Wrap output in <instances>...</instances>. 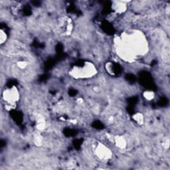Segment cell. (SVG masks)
<instances>
[{
	"instance_id": "cell-1",
	"label": "cell",
	"mask_w": 170,
	"mask_h": 170,
	"mask_svg": "<svg viewBox=\"0 0 170 170\" xmlns=\"http://www.w3.org/2000/svg\"><path fill=\"white\" fill-rule=\"evenodd\" d=\"M71 75L74 78H81V77H92L96 73V69L90 62L85 63L82 67L74 68L71 72Z\"/></svg>"
},
{
	"instance_id": "cell-2",
	"label": "cell",
	"mask_w": 170,
	"mask_h": 170,
	"mask_svg": "<svg viewBox=\"0 0 170 170\" xmlns=\"http://www.w3.org/2000/svg\"><path fill=\"white\" fill-rule=\"evenodd\" d=\"M2 97L7 104L14 106L20 98L19 90L16 87L13 86L11 88L4 90L2 93Z\"/></svg>"
},
{
	"instance_id": "cell-3",
	"label": "cell",
	"mask_w": 170,
	"mask_h": 170,
	"mask_svg": "<svg viewBox=\"0 0 170 170\" xmlns=\"http://www.w3.org/2000/svg\"><path fill=\"white\" fill-rule=\"evenodd\" d=\"M95 154L99 159L104 161L109 160L112 157V151L102 143H98V144L96 146Z\"/></svg>"
},
{
	"instance_id": "cell-4",
	"label": "cell",
	"mask_w": 170,
	"mask_h": 170,
	"mask_svg": "<svg viewBox=\"0 0 170 170\" xmlns=\"http://www.w3.org/2000/svg\"><path fill=\"white\" fill-rule=\"evenodd\" d=\"M114 143L116 147L119 149H124L127 146L126 140L122 136H116L114 138Z\"/></svg>"
},
{
	"instance_id": "cell-5",
	"label": "cell",
	"mask_w": 170,
	"mask_h": 170,
	"mask_svg": "<svg viewBox=\"0 0 170 170\" xmlns=\"http://www.w3.org/2000/svg\"><path fill=\"white\" fill-rule=\"evenodd\" d=\"M126 5L124 3H122V2H117V4L114 6V10L116 13H118V14L124 13V11H126Z\"/></svg>"
},
{
	"instance_id": "cell-6",
	"label": "cell",
	"mask_w": 170,
	"mask_h": 170,
	"mask_svg": "<svg viewBox=\"0 0 170 170\" xmlns=\"http://www.w3.org/2000/svg\"><path fill=\"white\" fill-rule=\"evenodd\" d=\"M132 118L133 120L140 125H142L143 122H144V118H143V114L142 113H140V112H137V113L134 114L133 115Z\"/></svg>"
},
{
	"instance_id": "cell-7",
	"label": "cell",
	"mask_w": 170,
	"mask_h": 170,
	"mask_svg": "<svg viewBox=\"0 0 170 170\" xmlns=\"http://www.w3.org/2000/svg\"><path fill=\"white\" fill-rule=\"evenodd\" d=\"M143 96L144 97L146 100H151L155 97V93H154L153 91L146 90L143 93Z\"/></svg>"
},
{
	"instance_id": "cell-8",
	"label": "cell",
	"mask_w": 170,
	"mask_h": 170,
	"mask_svg": "<svg viewBox=\"0 0 170 170\" xmlns=\"http://www.w3.org/2000/svg\"><path fill=\"white\" fill-rule=\"evenodd\" d=\"M7 39V35L6 31H5L3 29L0 30V43L4 44L6 43V41Z\"/></svg>"
},
{
	"instance_id": "cell-9",
	"label": "cell",
	"mask_w": 170,
	"mask_h": 170,
	"mask_svg": "<svg viewBox=\"0 0 170 170\" xmlns=\"http://www.w3.org/2000/svg\"><path fill=\"white\" fill-rule=\"evenodd\" d=\"M34 142H35V144L37 146H41L42 142H43V139H42V137L40 135H37L34 138Z\"/></svg>"
},
{
	"instance_id": "cell-10",
	"label": "cell",
	"mask_w": 170,
	"mask_h": 170,
	"mask_svg": "<svg viewBox=\"0 0 170 170\" xmlns=\"http://www.w3.org/2000/svg\"><path fill=\"white\" fill-rule=\"evenodd\" d=\"M17 66H18V67L19 68V69H25L26 67H27V62L22 61H19V62H18L17 63Z\"/></svg>"
}]
</instances>
